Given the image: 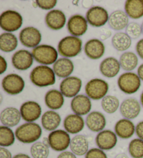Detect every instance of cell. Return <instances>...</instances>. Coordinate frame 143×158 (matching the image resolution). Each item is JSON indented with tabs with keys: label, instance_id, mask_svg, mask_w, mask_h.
<instances>
[{
	"label": "cell",
	"instance_id": "1",
	"mask_svg": "<svg viewBox=\"0 0 143 158\" xmlns=\"http://www.w3.org/2000/svg\"><path fill=\"white\" fill-rule=\"evenodd\" d=\"M29 79L34 85L42 88L54 85L56 81V75L50 66L39 65L30 73Z\"/></svg>",
	"mask_w": 143,
	"mask_h": 158
},
{
	"label": "cell",
	"instance_id": "2",
	"mask_svg": "<svg viewBox=\"0 0 143 158\" xmlns=\"http://www.w3.org/2000/svg\"><path fill=\"white\" fill-rule=\"evenodd\" d=\"M15 135L21 143H34L42 135V128L37 123H25L17 127Z\"/></svg>",
	"mask_w": 143,
	"mask_h": 158
},
{
	"label": "cell",
	"instance_id": "3",
	"mask_svg": "<svg viewBox=\"0 0 143 158\" xmlns=\"http://www.w3.org/2000/svg\"><path fill=\"white\" fill-rule=\"evenodd\" d=\"M82 49V41L79 37L67 36L64 37L57 45L59 54L65 58H72L80 54Z\"/></svg>",
	"mask_w": 143,
	"mask_h": 158
},
{
	"label": "cell",
	"instance_id": "4",
	"mask_svg": "<svg viewBox=\"0 0 143 158\" xmlns=\"http://www.w3.org/2000/svg\"><path fill=\"white\" fill-rule=\"evenodd\" d=\"M32 53L35 61L43 66L54 64L58 59V51L50 45H39L33 49Z\"/></svg>",
	"mask_w": 143,
	"mask_h": 158
},
{
	"label": "cell",
	"instance_id": "5",
	"mask_svg": "<svg viewBox=\"0 0 143 158\" xmlns=\"http://www.w3.org/2000/svg\"><path fill=\"white\" fill-rule=\"evenodd\" d=\"M23 24V16L16 10H6L0 15V27L6 32L12 33L18 31Z\"/></svg>",
	"mask_w": 143,
	"mask_h": 158
},
{
	"label": "cell",
	"instance_id": "6",
	"mask_svg": "<svg viewBox=\"0 0 143 158\" xmlns=\"http://www.w3.org/2000/svg\"><path fill=\"white\" fill-rule=\"evenodd\" d=\"M119 89L125 94L131 95L138 91L141 86V80L137 74L133 72H126L117 80Z\"/></svg>",
	"mask_w": 143,
	"mask_h": 158
},
{
	"label": "cell",
	"instance_id": "7",
	"mask_svg": "<svg viewBox=\"0 0 143 158\" xmlns=\"http://www.w3.org/2000/svg\"><path fill=\"white\" fill-rule=\"evenodd\" d=\"M109 90V84L106 81L99 78L89 80L85 85L86 96L90 99L98 100L106 96Z\"/></svg>",
	"mask_w": 143,
	"mask_h": 158
},
{
	"label": "cell",
	"instance_id": "8",
	"mask_svg": "<svg viewBox=\"0 0 143 158\" xmlns=\"http://www.w3.org/2000/svg\"><path fill=\"white\" fill-rule=\"evenodd\" d=\"M49 146L56 152H64L70 147L71 139L66 130H56L48 135Z\"/></svg>",
	"mask_w": 143,
	"mask_h": 158
},
{
	"label": "cell",
	"instance_id": "9",
	"mask_svg": "<svg viewBox=\"0 0 143 158\" xmlns=\"http://www.w3.org/2000/svg\"><path fill=\"white\" fill-rule=\"evenodd\" d=\"M2 86L7 94L15 96L23 91L25 82L20 75L15 73H11L3 78L2 81Z\"/></svg>",
	"mask_w": 143,
	"mask_h": 158
},
{
	"label": "cell",
	"instance_id": "10",
	"mask_svg": "<svg viewBox=\"0 0 143 158\" xmlns=\"http://www.w3.org/2000/svg\"><path fill=\"white\" fill-rule=\"evenodd\" d=\"M19 40L24 47L34 49L39 45L42 35L37 28L29 26L21 30L19 34Z\"/></svg>",
	"mask_w": 143,
	"mask_h": 158
},
{
	"label": "cell",
	"instance_id": "11",
	"mask_svg": "<svg viewBox=\"0 0 143 158\" xmlns=\"http://www.w3.org/2000/svg\"><path fill=\"white\" fill-rule=\"evenodd\" d=\"M109 14L105 8L95 6L89 8L86 13L88 24L93 27H101L108 23Z\"/></svg>",
	"mask_w": 143,
	"mask_h": 158
},
{
	"label": "cell",
	"instance_id": "12",
	"mask_svg": "<svg viewBox=\"0 0 143 158\" xmlns=\"http://www.w3.org/2000/svg\"><path fill=\"white\" fill-rule=\"evenodd\" d=\"M82 82L80 78L76 76H70L64 79L60 83L59 91L64 97L71 98L78 96L80 91Z\"/></svg>",
	"mask_w": 143,
	"mask_h": 158
},
{
	"label": "cell",
	"instance_id": "13",
	"mask_svg": "<svg viewBox=\"0 0 143 158\" xmlns=\"http://www.w3.org/2000/svg\"><path fill=\"white\" fill-rule=\"evenodd\" d=\"M67 29L71 36L80 37L86 33L88 23L85 17L80 14L71 16L67 22Z\"/></svg>",
	"mask_w": 143,
	"mask_h": 158
},
{
	"label": "cell",
	"instance_id": "14",
	"mask_svg": "<svg viewBox=\"0 0 143 158\" xmlns=\"http://www.w3.org/2000/svg\"><path fill=\"white\" fill-rule=\"evenodd\" d=\"M22 118L27 123H34L40 118L42 114L41 105L35 101H27L20 108Z\"/></svg>",
	"mask_w": 143,
	"mask_h": 158
},
{
	"label": "cell",
	"instance_id": "15",
	"mask_svg": "<svg viewBox=\"0 0 143 158\" xmlns=\"http://www.w3.org/2000/svg\"><path fill=\"white\" fill-rule=\"evenodd\" d=\"M34 60L31 52L27 50H20L13 54L11 62L15 69L24 71L32 67Z\"/></svg>",
	"mask_w": 143,
	"mask_h": 158
},
{
	"label": "cell",
	"instance_id": "16",
	"mask_svg": "<svg viewBox=\"0 0 143 158\" xmlns=\"http://www.w3.org/2000/svg\"><path fill=\"white\" fill-rule=\"evenodd\" d=\"M119 111L124 118L132 120L139 116L141 111V104L136 98H128L122 102L119 107Z\"/></svg>",
	"mask_w": 143,
	"mask_h": 158
},
{
	"label": "cell",
	"instance_id": "17",
	"mask_svg": "<svg viewBox=\"0 0 143 158\" xmlns=\"http://www.w3.org/2000/svg\"><path fill=\"white\" fill-rule=\"evenodd\" d=\"M117 136L110 130H104L98 133L95 139L96 144L103 151H110L114 148L117 143Z\"/></svg>",
	"mask_w": 143,
	"mask_h": 158
},
{
	"label": "cell",
	"instance_id": "18",
	"mask_svg": "<svg viewBox=\"0 0 143 158\" xmlns=\"http://www.w3.org/2000/svg\"><path fill=\"white\" fill-rule=\"evenodd\" d=\"M92 102L87 96L79 94L71 100V108L73 112L79 116L88 115L92 110Z\"/></svg>",
	"mask_w": 143,
	"mask_h": 158
},
{
	"label": "cell",
	"instance_id": "19",
	"mask_svg": "<svg viewBox=\"0 0 143 158\" xmlns=\"http://www.w3.org/2000/svg\"><path fill=\"white\" fill-rule=\"evenodd\" d=\"M84 51L88 58L92 60H98L105 54L106 47L102 40L98 39H92L85 43Z\"/></svg>",
	"mask_w": 143,
	"mask_h": 158
},
{
	"label": "cell",
	"instance_id": "20",
	"mask_svg": "<svg viewBox=\"0 0 143 158\" xmlns=\"http://www.w3.org/2000/svg\"><path fill=\"white\" fill-rule=\"evenodd\" d=\"M45 23L49 29L54 31H58L64 28L67 23V18L64 13L61 10L53 9L46 14Z\"/></svg>",
	"mask_w": 143,
	"mask_h": 158
},
{
	"label": "cell",
	"instance_id": "21",
	"mask_svg": "<svg viewBox=\"0 0 143 158\" xmlns=\"http://www.w3.org/2000/svg\"><path fill=\"white\" fill-rule=\"evenodd\" d=\"M85 124L90 131L93 132H100L104 130L107 121L105 116L98 111H93L87 116Z\"/></svg>",
	"mask_w": 143,
	"mask_h": 158
},
{
	"label": "cell",
	"instance_id": "22",
	"mask_svg": "<svg viewBox=\"0 0 143 158\" xmlns=\"http://www.w3.org/2000/svg\"><path fill=\"white\" fill-rule=\"evenodd\" d=\"M119 61L113 56L107 57L101 62L99 70L103 76L107 78H113L120 71Z\"/></svg>",
	"mask_w": 143,
	"mask_h": 158
},
{
	"label": "cell",
	"instance_id": "23",
	"mask_svg": "<svg viewBox=\"0 0 143 158\" xmlns=\"http://www.w3.org/2000/svg\"><path fill=\"white\" fill-rule=\"evenodd\" d=\"M63 124L65 130L68 133L77 135L84 129L85 121L81 116L72 114L66 116Z\"/></svg>",
	"mask_w": 143,
	"mask_h": 158
},
{
	"label": "cell",
	"instance_id": "24",
	"mask_svg": "<svg viewBox=\"0 0 143 158\" xmlns=\"http://www.w3.org/2000/svg\"><path fill=\"white\" fill-rule=\"evenodd\" d=\"M21 118L20 110L13 107L5 108L0 114V121L2 124L9 127H15L18 125Z\"/></svg>",
	"mask_w": 143,
	"mask_h": 158
},
{
	"label": "cell",
	"instance_id": "25",
	"mask_svg": "<svg viewBox=\"0 0 143 158\" xmlns=\"http://www.w3.org/2000/svg\"><path fill=\"white\" fill-rule=\"evenodd\" d=\"M115 132L118 137L128 139L136 133V125L131 120L122 118L118 121L115 125Z\"/></svg>",
	"mask_w": 143,
	"mask_h": 158
},
{
	"label": "cell",
	"instance_id": "26",
	"mask_svg": "<svg viewBox=\"0 0 143 158\" xmlns=\"http://www.w3.org/2000/svg\"><path fill=\"white\" fill-rule=\"evenodd\" d=\"M108 25L115 31H121L126 29L129 24V18L125 11L115 10L109 16Z\"/></svg>",
	"mask_w": 143,
	"mask_h": 158
},
{
	"label": "cell",
	"instance_id": "27",
	"mask_svg": "<svg viewBox=\"0 0 143 158\" xmlns=\"http://www.w3.org/2000/svg\"><path fill=\"white\" fill-rule=\"evenodd\" d=\"M53 69L58 77L67 78L70 77L74 70L73 62L70 59L62 57L53 64Z\"/></svg>",
	"mask_w": 143,
	"mask_h": 158
},
{
	"label": "cell",
	"instance_id": "28",
	"mask_svg": "<svg viewBox=\"0 0 143 158\" xmlns=\"http://www.w3.org/2000/svg\"><path fill=\"white\" fill-rule=\"evenodd\" d=\"M45 104L51 110H57L61 109L64 103V96L60 91L57 89H50L46 93L44 98Z\"/></svg>",
	"mask_w": 143,
	"mask_h": 158
},
{
	"label": "cell",
	"instance_id": "29",
	"mask_svg": "<svg viewBox=\"0 0 143 158\" xmlns=\"http://www.w3.org/2000/svg\"><path fill=\"white\" fill-rule=\"evenodd\" d=\"M61 116L53 110L46 111L41 116V125L47 131L53 132L56 130L61 123Z\"/></svg>",
	"mask_w": 143,
	"mask_h": 158
},
{
	"label": "cell",
	"instance_id": "30",
	"mask_svg": "<svg viewBox=\"0 0 143 158\" xmlns=\"http://www.w3.org/2000/svg\"><path fill=\"white\" fill-rule=\"evenodd\" d=\"M71 152L78 156L86 155L89 151V142L86 137L82 135H77L71 139L70 143Z\"/></svg>",
	"mask_w": 143,
	"mask_h": 158
},
{
	"label": "cell",
	"instance_id": "31",
	"mask_svg": "<svg viewBox=\"0 0 143 158\" xmlns=\"http://www.w3.org/2000/svg\"><path fill=\"white\" fill-rule=\"evenodd\" d=\"M125 12L128 18L137 20L143 17V0H127L124 4Z\"/></svg>",
	"mask_w": 143,
	"mask_h": 158
},
{
	"label": "cell",
	"instance_id": "32",
	"mask_svg": "<svg viewBox=\"0 0 143 158\" xmlns=\"http://www.w3.org/2000/svg\"><path fill=\"white\" fill-rule=\"evenodd\" d=\"M18 40L15 35L4 32L0 35V50L4 52H11L17 48Z\"/></svg>",
	"mask_w": 143,
	"mask_h": 158
},
{
	"label": "cell",
	"instance_id": "33",
	"mask_svg": "<svg viewBox=\"0 0 143 158\" xmlns=\"http://www.w3.org/2000/svg\"><path fill=\"white\" fill-rule=\"evenodd\" d=\"M132 39L126 32H117L112 38V45L115 50L119 52H125L130 48Z\"/></svg>",
	"mask_w": 143,
	"mask_h": 158
},
{
	"label": "cell",
	"instance_id": "34",
	"mask_svg": "<svg viewBox=\"0 0 143 158\" xmlns=\"http://www.w3.org/2000/svg\"><path fill=\"white\" fill-rule=\"evenodd\" d=\"M121 68L126 72H131L136 69L138 64V57L133 52H125L119 58Z\"/></svg>",
	"mask_w": 143,
	"mask_h": 158
},
{
	"label": "cell",
	"instance_id": "35",
	"mask_svg": "<svg viewBox=\"0 0 143 158\" xmlns=\"http://www.w3.org/2000/svg\"><path fill=\"white\" fill-rule=\"evenodd\" d=\"M15 135L11 127L0 126V146L4 148L11 146L15 143Z\"/></svg>",
	"mask_w": 143,
	"mask_h": 158
},
{
	"label": "cell",
	"instance_id": "36",
	"mask_svg": "<svg viewBox=\"0 0 143 158\" xmlns=\"http://www.w3.org/2000/svg\"><path fill=\"white\" fill-rule=\"evenodd\" d=\"M101 107L104 111L108 114H114L120 107L119 100L115 96H106L101 101Z\"/></svg>",
	"mask_w": 143,
	"mask_h": 158
},
{
	"label": "cell",
	"instance_id": "37",
	"mask_svg": "<svg viewBox=\"0 0 143 158\" xmlns=\"http://www.w3.org/2000/svg\"><path fill=\"white\" fill-rule=\"evenodd\" d=\"M30 153L33 158H48L50 154V149L45 143L37 141L31 146Z\"/></svg>",
	"mask_w": 143,
	"mask_h": 158
},
{
	"label": "cell",
	"instance_id": "38",
	"mask_svg": "<svg viewBox=\"0 0 143 158\" xmlns=\"http://www.w3.org/2000/svg\"><path fill=\"white\" fill-rule=\"evenodd\" d=\"M128 152L133 158H143V140L139 138L131 140L128 145Z\"/></svg>",
	"mask_w": 143,
	"mask_h": 158
},
{
	"label": "cell",
	"instance_id": "39",
	"mask_svg": "<svg viewBox=\"0 0 143 158\" xmlns=\"http://www.w3.org/2000/svg\"><path fill=\"white\" fill-rule=\"evenodd\" d=\"M126 34L131 39H137L140 37L142 32V27L140 24L137 23H131L126 28Z\"/></svg>",
	"mask_w": 143,
	"mask_h": 158
},
{
	"label": "cell",
	"instance_id": "40",
	"mask_svg": "<svg viewBox=\"0 0 143 158\" xmlns=\"http://www.w3.org/2000/svg\"><path fill=\"white\" fill-rule=\"evenodd\" d=\"M38 8L42 10H52L56 6L57 1L56 0H37Z\"/></svg>",
	"mask_w": 143,
	"mask_h": 158
},
{
	"label": "cell",
	"instance_id": "41",
	"mask_svg": "<svg viewBox=\"0 0 143 158\" xmlns=\"http://www.w3.org/2000/svg\"><path fill=\"white\" fill-rule=\"evenodd\" d=\"M85 158H108V156L103 150L98 148H93L88 151L85 155Z\"/></svg>",
	"mask_w": 143,
	"mask_h": 158
},
{
	"label": "cell",
	"instance_id": "42",
	"mask_svg": "<svg viewBox=\"0 0 143 158\" xmlns=\"http://www.w3.org/2000/svg\"><path fill=\"white\" fill-rule=\"evenodd\" d=\"M136 50L137 56L143 60V39H141L137 41L136 45Z\"/></svg>",
	"mask_w": 143,
	"mask_h": 158
},
{
	"label": "cell",
	"instance_id": "43",
	"mask_svg": "<svg viewBox=\"0 0 143 158\" xmlns=\"http://www.w3.org/2000/svg\"><path fill=\"white\" fill-rule=\"evenodd\" d=\"M112 35V32L110 31V30H109L107 28H103L101 30V33H100V40H105L106 39H108V38L111 36Z\"/></svg>",
	"mask_w": 143,
	"mask_h": 158
},
{
	"label": "cell",
	"instance_id": "44",
	"mask_svg": "<svg viewBox=\"0 0 143 158\" xmlns=\"http://www.w3.org/2000/svg\"><path fill=\"white\" fill-rule=\"evenodd\" d=\"M136 133L137 137L143 140V121L137 124L136 126Z\"/></svg>",
	"mask_w": 143,
	"mask_h": 158
},
{
	"label": "cell",
	"instance_id": "45",
	"mask_svg": "<svg viewBox=\"0 0 143 158\" xmlns=\"http://www.w3.org/2000/svg\"><path fill=\"white\" fill-rule=\"evenodd\" d=\"M8 67L7 61L3 56H0V74L3 75L6 71Z\"/></svg>",
	"mask_w": 143,
	"mask_h": 158
},
{
	"label": "cell",
	"instance_id": "46",
	"mask_svg": "<svg viewBox=\"0 0 143 158\" xmlns=\"http://www.w3.org/2000/svg\"><path fill=\"white\" fill-rule=\"evenodd\" d=\"M11 152L7 148L1 147L0 148V158H13Z\"/></svg>",
	"mask_w": 143,
	"mask_h": 158
},
{
	"label": "cell",
	"instance_id": "47",
	"mask_svg": "<svg viewBox=\"0 0 143 158\" xmlns=\"http://www.w3.org/2000/svg\"><path fill=\"white\" fill-rule=\"evenodd\" d=\"M57 158H77L76 155L73 153L72 152L65 151L64 152H62L58 156Z\"/></svg>",
	"mask_w": 143,
	"mask_h": 158
},
{
	"label": "cell",
	"instance_id": "48",
	"mask_svg": "<svg viewBox=\"0 0 143 158\" xmlns=\"http://www.w3.org/2000/svg\"><path fill=\"white\" fill-rule=\"evenodd\" d=\"M137 74L139 76V77L141 81H143V64L141 65H140V66L138 67L137 70Z\"/></svg>",
	"mask_w": 143,
	"mask_h": 158
},
{
	"label": "cell",
	"instance_id": "49",
	"mask_svg": "<svg viewBox=\"0 0 143 158\" xmlns=\"http://www.w3.org/2000/svg\"><path fill=\"white\" fill-rule=\"evenodd\" d=\"M13 158H32L28 155L24 153H18L13 156Z\"/></svg>",
	"mask_w": 143,
	"mask_h": 158
},
{
	"label": "cell",
	"instance_id": "50",
	"mask_svg": "<svg viewBox=\"0 0 143 158\" xmlns=\"http://www.w3.org/2000/svg\"><path fill=\"white\" fill-rule=\"evenodd\" d=\"M115 158H128V156L125 153H119L116 155Z\"/></svg>",
	"mask_w": 143,
	"mask_h": 158
},
{
	"label": "cell",
	"instance_id": "51",
	"mask_svg": "<svg viewBox=\"0 0 143 158\" xmlns=\"http://www.w3.org/2000/svg\"><path fill=\"white\" fill-rule=\"evenodd\" d=\"M42 142H43V143H45L46 145L49 146V140H48V137H44V138L43 139V141H42ZM49 147H50V146H49Z\"/></svg>",
	"mask_w": 143,
	"mask_h": 158
},
{
	"label": "cell",
	"instance_id": "52",
	"mask_svg": "<svg viewBox=\"0 0 143 158\" xmlns=\"http://www.w3.org/2000/svg\"><path fill=\"white\" fill-rule=\"evenodd\" d=\"M140 102L141 104V106L143 107V91L142 92L141 95H140Z\"/></svg>",
	"mask_w": 143,
	"mask_h": 158
},
{
	"label": "cell",
	"instance_id": "53",
	"mask_svg": "<svg viewBox=\"0 0 143 158\" xmlns=\"http://www.w3.org/2000/svg\"><path fill=\"white\" fill-rule=\"evenodd\" d=\"M141 27H142V34H143V22H142V23L141 24Z\"/></svg>",
	"mask_w": 143,
	"mask_h": 158
}]
</instances>
